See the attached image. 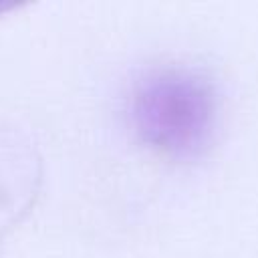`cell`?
I'll list each match as a JSON object with an SVG mask.
<instances>
[{
	"label": "cell",
	"instance_id": "1",
	"mask_svg": "<svg viewBox=\"0 0 258 258\" xmlns=\"http://www.w3.org/2000/svg\"><path fill=\"white\" fill-rule=\"evenodd\" d=\"M214 91L202 77L165 69L145 77L133 97V119L143 139L171 155H194L210 139Z\"/></svg>",
	"mask_w": 258,
	"mask_h": 258
}]
</instances>
